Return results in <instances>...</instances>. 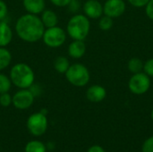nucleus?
I'll return each mask as SVG.
<instances>
[{
  "mask_svg": "<svg viewBox=\"0 0 153 152\" xmlns=\"http://www.w3.org/2000/svg\"><path fill=\"white\" fill-rule=\"evenodd\" d=\"M45 29L39 15L28 13L20 16L14 26L15 33L19 39L28 43H35L40 40Z\"/></svg>",
  "mask_w": 153,
  "mask_h": 152,
  "instance_id": "nucleus-1",
  "label": "nucleus"
},
{
  "mask_svg": "<svg viewBox=\"0 0 153 152\" xmlns=\"http://www.w3.org/2000/svg\"><path fill=\"white\" fill-rule=\"evenodd\" d=\"M9 77L13 85L18 89H29L35 82V73L26 63L13 65L10 69Z\"/></svg>",
  "mask_w": 153,
  "mask_h": 152,
  "instance_id": "nucleus-2",
  "label": "nucleus"
},
{
  "mask_svg": "<svg viewBox=\"0 0 153 152\" xmlns=\"http://www.w3.org/2000/svg\"><path fill=\"white\" fill-rule=\"evenodd\" d=\"M91 30L90 19L82 13H75L73 15L66 24V33L72 39L84 40Z\"/></svg>",
  "mask_w": 153,
  "mask_h": 152,
  "instance_id": "nucleus-3",
  "label": "nucleus"
},
{
  "mask_svg": "<svg viewBox=\"0 0 153 152\" xmlns=\"http://www.w3.org/2000/svg\"><path fill=\"white\" fill-rule=\"evenodd\" d=\"M65 76L67 82L74 87H84L91 80V73L89 69L81 63H75L70 65Z\"/></svg>",
  "mask_w": 153,
  "mask_h": 152,
  "instance_id": "nucleus-4",
  "label": "nucleus"
},
{
  "mask_svg": "<svg viewBox=\"0 0 153 152\" xmlns=\"http://www.w3.org/2000/svg\"><path fill=\"white\" fill-rule=\"evenodd\" d=\"M66 38L67 33L65 30L56 25L51 28H46L41 39L47 47L50 48H57L65 44Z\"/></svg>",
  "mask_w": 153,
  "mask_h": 152,
  "instance_id": "nucleus-5",
  "label": "nucleus"
},
{
  "mask_svg": "<svg viewBox=\"0 0 153 152\" xmlns=\"http://www.w3.org/2000/svg\"><path fill=\"white\" fill-rule=\"evenodd\" d=\"M48 125V121L47 118V116L44 115L41 112H37L34 114H31L26 122V126L28 131L36 137L43 135Z\"/></svg>",
  "mask_w": 153,
  "mask_h": 152,
  "instance_id": "nucleus-6",
  "label": "nucleus"
},
{
  "mask_svg": "<svg viewBox=\"0 0 153 152\" xmlns=\"http://www.w3.org/2000/svg\"><path fill=\"white\" fill-rule=\"evenodd\" d=\"M151 88V77L143 72L134 73L128 82L129 90L135 95H143Z\"/></svg>",
  "mask_w": 153,
  "mask_h": 152,
  "instance_id": "nucleus-7",
  "label": "nucleus"
},
{
  "mask_svg": "<svg viewBox=\"0 0 153 152\" xmlns=\"http://www.w3.org/2000/svg\"><path fill=\"white\" fill-rule=\"evenodd\" d=\"M35 97L30 89H19L13 96V106L19 110H25L30 108L34 102Z\"/></svg>",
  "mask_w": 153,
  "mask_h": 152,
  "instance_id": "nucleus-8",
  "label": "nucleus"
},
{
  "mask_svg": "<svg viewBox=\"0 0 153 152\" xmlns=\"http://www.w3.org/2000/svg\"><path fill=\"white\" fill-rule=\"evenodd\" d=\"M126 9L124 0H107L103 4V13L112 19L122 16Z\"/></svg>",
  "mask_w": 153,
  "mask_h": 152,
  "instance_id": "nucleus-9",
  "label": "nucleus"
},
{
  "mask_svg": "<svg viewBox=\"0 0 153 152\" xmlns=\"http://www.w3.org/2000/svg\"><path fill=\"white\" fill-rule=\"evenodd\" d=\"M83 14L89 19H100L103 13V4L99 0H87L82 5Z\"/></svg>",
  "mask_w": 153,
  "mask_h": 152,
  "instance_id": "nucleus-10",
  "label": "nucleus"
},
{
  "mask_svg": "<svg viewBox=\"0 0 153 152\" xmlns=\"http://www.w3.org/2000/svg\"><path fill=\"white\" fill-rule=\"evenodd\" d=\"M107 97L106 89L99 84L90 86L86 90V98L92 103H100L103 101Z\"/></svg>",
  "mask_w": 153,
  "mask_h": 152,
  "instance_id": "nucleus-11",
  "label": "nucleus"
},
{
  "mask_svg": "<svg viewBox=\"0 0 153 152\" xmlns=\"http://www.w3.org/2000/svg\"><path fill=\"white\" fill-rule=\"evenodd\" d=\"M86 49L87 47L84 40L73 39V41L69 44L67 47V53L70 57L74 59H80L85 55Z\"/></svg>",
  "mask_w": 153,
  "mask_h": 152,
  "instance_id": "nucleus-12",
  "label": "nucleus"
},
{
  "mask_svg": "<svg viewBox=\"0 0 153 152\" xmlns=\"http://www.w3.org/2000/svg\"><path fill=\"white\" fill-rule=\"evenodd\" d=\"M22 5L28 13L39 15L46 9L45 0H22Z\"/></svg>",
  "mask_w": 153,
  "mask_h": 152,
  "instance_id": "nucleus-13",
  "label": "nucleus"
},
{
  "mask_svg": "<svg viewBox=\"0 0 153 152\" xmlns=\"http://www.w3.org/2000/svg\"><path fill=\"white\" fill-rule=\"evenodd\" d=\"M13 30L5 21H0V47H7L13 40Z\"/></svg>",
  "mask_w": 153,
  "mask_h": 152,
  "instance_id": "nucleus-14",
  "label": "nucleus"
},
{
  "mask_svg": "<svg viewBox=\"0 0 153 152\" xmlns=\"http://www.w3.org/2000/svg\"><path fill=\"white\" fill-rule=\"evenodd\" d=\"M39 15L45 28H51L58 24V16L53 10L45 9Z\"/></svg>",
  "mask_w": 153,
  "mask_h": 152,
  "instance_id": "nucleus-15",
  "label": "nucleus"
},
{
  "mask_svg": "<svg viewBox=\"0 0 153 152\" xmlns=\"http://www.w3.org/2000/svg\"><path fill=\"white\" fill-rule=\"evenodd\" d=\"M53 65H54V69L56 72H57L60 74H65L66 71L68 70V68L70 67L71 64H70L69 59L66 56H59L55 59Z\"/></svg>",
  "mask_w": 153,
  "mask_h": 152,
  "instance_id": "nucleus-16",
  "label": "nucleus"
},
{
  "mask_svg": "<svg viewBox=\"0 0 153 152\" xmlns=\"http://www.w3.org/2000/svg\"><path fill=\"white\" fill-rule=\"evenodd\" d=\"M12 62V54L6 47H0V72L6 69Z\"/></svg>",
  "mask_w": 153,
  "mask_h": 152,
  "instance_id": "nucleus-17",
  "label": "nucleus"
},
{
  "mask_svg": "<svg viewBox=\"0 0 153 152\" xmlns=\"http://www.w3.org/2000/svg\"><path fill=\"white\" fill-rule=\"evenodd\" d=\"M143 62L138 57H132L127 63V68L133 74L138 73L143 71Z\"/></svg>",
  "mask_w": 153,
  "mask_h": 152,
  "instance_id": "nucleus-18",
  "label": "nucleus"
},
{
  "mask_svg": "<svg viewBox=\"0 0 153 152\" xmlns=\"http://www.w3.org/2000/svg\"><path fill=\"white\" fill-rule=\"evenodd\" d=\"M24 152H47V146L39 141H30L26 144Z\"/></svg>",
  "mask_w": 153,
  "mask_h": 152,
  "instance_id": "nucleus-19",
  "label": "nucleus"
},
{
  "mask_svg": "<svg viewBox=\"0 0 153 152\" xmlns=\"http://www.w3.org/2000/svg\"><path fill=\"white\" fill-rule=\"evenodd\" d=\"M12 82L8 75L0 73V94L9 92L12 88Z\"/></svg>",
  "mask_w": 153,
  "mask_h": 152,
  "instance_id": "nucleus-20",
  "label": "nucleus"
},
{
  "mask_svg": "<svg viewBox=\"0 0 153 152\" xmlns=\"http://www.w3.org/2000/svg\"><path fill=\"white\" fill-rule=\"evenodd\" d=\"M112 26H113V19L111 17H108L104 14L100 18L99 27L101 30L108 31L112 28Z\"/></svg>",
  "mask_w": 153,
  "mask_h": 152,
  "instance_id": "nucleus-21",
  "label": "nucleus"
},
{
  "mask_svg": "<svg viewBox=\"0 0 153 152\" xmlns=\"http://www.w3.org/2000/svg\"><path fill=\"white\" fill-rule=\"evenodd\" d=\"M13 101V96L9 94V92L2 93L0 94V105L4 108H7L10 105H12Z\"/></svg>",
  "mask_w": 153,
  "mask_h": 152,
  "instance_id": "nucleus-22",
  "label": "nucleus"
},
{
  "mask_svg": "<svg viewBox=\"0 0 153 152\" xmlns=\"http://www.w3.org/2000/svg\"><path fill=\"white\" fill-rule=\"evenodd\" d=\"M144 73H146L149 77H153V58L148 59L143 64V71Z\"/></svg>",
  "mask_w": 153,
  "mask_h": 152,
  "instance_id": "nucleus-23",
  "label": "nucleus"
},
{
  "mask_svg": "<svg viewBox=\"0 0 153 152\" xmlns=\"http://www.w3.org/2000/svg\"><path fill=\"white\" fill-rule=\"evenodd\" d=\"M8 14V5L4 0H0V21H4Z\"/></svg>",
  "mask_w": 153,
  "mask_h": 152,
  "instance_id": "nucleus-24",
  "label": "nucleus"
},
{
  "mask_svg": "<svg viewBox=\"0 0 153 152\" xmlns=\"http://www.w3.org/2000/svg\"><path fill=\"white\" fill-rule=\"evenodd\" d=\"M143 152H153V136L145 140L142 147Z\"/></svg>",
  "mask_w": 153,
  "mask_h": 152,
  "instance_id": "nucleus-25",
  "label": "nucleus"
},
{
  "mask_svg": "<svg viewBox=\"0 0 153 152\" xmlns=\"http://www.w3.org/2000/svg\"><path fill=\"white\" fill-rule=\"evenodd\" d=\"M131 5L136 8H141V7H145V5L148 4L150 0H127Z\"/></svg>",
  "mask_w": 153,
  "mask_h": 152,
  "instance_id": "nucleus-26",
  "label": "nucleus"
},
{
  "mask_svg": "<svg viewBox=\"0 0 153 152\" xmlns=\"http://www.w3.org/2000/svg\"><path fill=\"white\" fill-rule=\"evenodd\" d=\"M145 13L146 15L153 21V0H150L145 5Z\"/></svg>",
  "mask_w": 153,
  "mask_h": 152,
  "instance_id": "nucleus-27",
  "label": "nucleus"
},
{
  "mask_svg": "<svg viewBox=\"0 0 153 152\" xmlns=\"http://www.w3.org/2000/svg\"><path fill=\"white\" fill-rule=\"evenodd\" d=\"M49 1L55 6H57V7H65V6H68V4H70V2L72 0H49Z\"/></svg>",
  "mask_w": 153,
  "mask_h": 152,
  "instance_id": "nucleus-28",
  "label": "nucleus"
},
{
  "mask_svg": "<svg viewBox=\"0 0 153 152\" xmlns=\"http://www.w3.org/2000/svg\"><path fill=\"white\" fill-rule=\"evenodd\" d=\"M80 6H81V4L78 0H72L70 2V4H68V7H69V11L70 12H77L79 9H80Z\"/></svg>",
  "mask_w": 153,
  "mask_h": 152,
  "instance_id": "nucleus-29",
  "label": "nucleus"
},
{
  "mask_svg": "<svg viewBox=\"0 0 153 152\" xmlns=\"http://www.w3.org/2000/svg\"><path fill=\"white\" fill-rule=\"evenodd\" d=\"M30 90L32 92V94L34 95V97L36 98V97H38V96H39L40 95V93H41V88H40V86L39 85H38V84H35V83H33L30 88Z\"/></svg>",
  "mask_w": 153,
  "mask_h": 152,
  "instance_id": "nucleus-30",
  "label": "nucleus"
},
{
  "mask_svg": "<svg viewBox=\"0 0 153 152\" xmlns=\"http://www.w3.org/2000/svg\"><path fill=\"white\" fill-rule=\"evenodd\" d=\"M87 152H106L104 151V149L100 146V145H93L91 147L89 148L88 151Z\"/></svg>",
  "mask_w": 153,
  "mask_h": 152,
  "instance_id": "nucleus-31",
  "label": "nucleus"
},
{
  "mask_svg": "<svg viewBox=\"0 0 153 152\" xmlns=\"http://www.w3.org/2000/svg\"><path fill=\"white\" fill-rule=\"evenodd\" d=\"M151 116H152V121H153V109L152 110V114H151Z\"/></svg>",
  "mask_w": 153,
  "mask_h": 152,
  "instance_id": "nucleus-32",
  "label": "nucleus"
}]
</instances>
